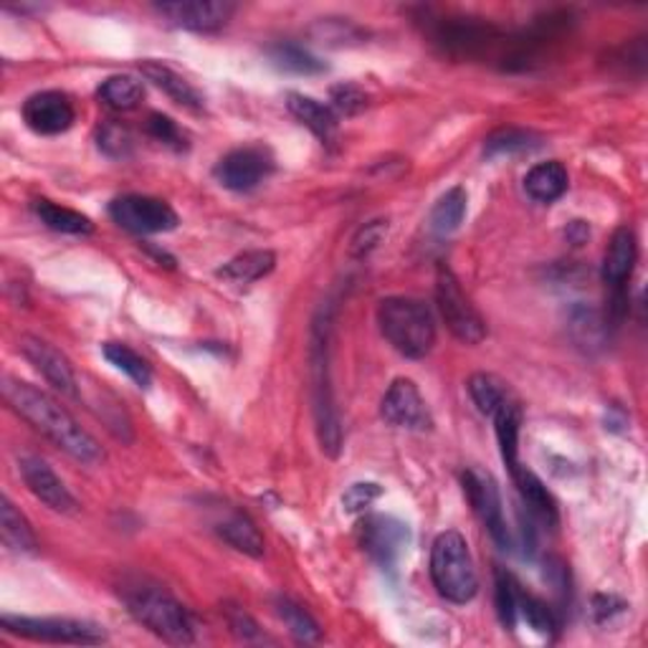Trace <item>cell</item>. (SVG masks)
<instances>
[{
    "label": "cell",
    "instance_id": "f1b7e54d",
    "mask_svg": "<svg viewBox=\"0 0 648 648\" xmlns=\"http://www.w3.org/2000/svg\"><path fill=\"white\" fill-rule=\"evenodd\" d=\"M142 97H145L142 84L129 74L110 76V79L102 82V87H99V99H102L110 110H117V112L135 110V107L142 102Z\"/></svg>",
    "mask_w": 648,
    "mask_h": 648
},
{
    "label": "cell",
    "instance_id": "d6a6232c",
    "mask_svg": "<svg viewBox=\"0 0 648 648\" xmlns=\"http://www.w3.org/2000/svg\"><path fill=\"white\" fill-rule=\"evenodd\" d=\"M276 613H279L284 626L289 628V634L295 638H299V641L314 644V641H320V638H322L320 623L314 621L302 606L295 603V600H289V598L276 600Z\"/></svg>",
    "mask_w": 648,
    "mask_h": 648
},
{
    "label": "cell",
    "instance_id": "4316f807",
    "mask_svg": "<svg viewBox=\"0 0 648 648\" xmlns=\"http://www.w3.org/2000/svg\"><path fill=\"white\" fill-rule=\"evenodd\" d=\"M219 535L234 547V550L249 554V558H261L264 554V537L257 524H253L246 514H230L228 520H223L219 527Z\"/></svg>",
    "mask_w": 648,
    "mask_h": 648
},
{
    "label": "cell",
    "instance_id": "b9f144b4",
    "mask_svg": "<svg viewBox=\"0 0 648 648\" xmlns=\"http://www.w3.org/2000/svg\"><path fill=\"white\" fill-rule=\"evenodd\" d=\"M228 626L234 628V634L241 636V638H257L259 636L257 621H253L251 615L244 611V608H230V611H228Z\"/></svg>",
    "mask_w": 648,
    "mask_h": 648
},
{
    "label": "cell",
    "instance_id": "4fadbf2b",
    "mask_svg": "<svg viewBox=\"0 0 648 648\" xmlns=\"http://www.w3.org/2000/svg\"><path fill=\"white\" fill-rule=\"evenodd\" d=\"M21 114L28 129L46 137L66 133L76 120L72 99L61 95V91H38V95H30L26 102H23Z\"/></svg>",
    "mask_w": 648,
    "mask_h": 648
},
{
    "label": "cell",
    "instance_id": "30bf717a",
    "mask_svg": "<svg viewBox=\"0 0 648 648\" xmlns=\"http://www.w3.org/2000/svg\"><path fill=\"white\" fill-rule=\"evenodd\" d=\"M461 484H464L469 504L474 507L476 516H479L484 527L489 529L494 543H497L501 550H507V547L512 545V539H509L504 509H501V494L494 476L489 472H482V469H466V472L461 474Z\"/></svg>",
    "mask_w": 648,
    "mask_h": 648
},
{
    "label": "cell",
    "instance_id": "f546056e",
    "mask_svg": "<svg viewBox=\"0 0 648 648\" xmlns=\"http://www.w3.org/2000/svg\"><path fill=\"white\" fill-rule=\"evenodd\" d=\"M102 352H104V358L110 360L114 367L122 370V373H125L135 385H140V388H150L152 370L148 365V360L140 358L133 347L122 345V342H104Z\"/></svg>",
    "mask_w": 648,
    "mask_h": 648
},
{
    "label": "cell",
    "instance_id": "2e32d148",
    "mask_svg": "<svg viewBox=\"0 0 648 648\" xmlns=\"http://www.w3.org/2000/svg\"><path fill=\"white\" fill-rule=\"evenodd\" d=\"M155 11L175 28L196 30V34H213V30H221L226 26L236 5L192 0V3H160L155 5Z\"/></svg>",
    "mask_w": 648,
    "mask_h": 648
},
{
    "label": "cell",
    "instance_id": "7c38bea8",
    "mask_svg": "<svg viewBox=\"0 0 648 648\" xmlns=\"http://www.w3.org/2000/svg\"><path fill=\"white\" fill-rule=\"evenodd\" d=\"M274 170V162L261 148H238L223 155L213 175L223 188L236 192H249Z\"/></svg>",
    "mask_w": 648,
    "mask_h": 648
},
{
    "label": "cell",
    "instance_id": "83f0119b",
    "mask_svg": "<svg viewBox=\"0 0 648 648\" xmlns=\"http://www.w3.org/2000/svg\"><path fill=\"white\" fill-rule=\"evenodd\" d=\"M466 203H469V196L466 190L457 185V188L446 190L441 198L436 200L434 211H431V228L436 230V234H453L461 223H464V215H466Z\"/></svg>",
    "mask_w": 648,
    "mask_h": 648
},
{
    "label": "cell",
    "instance_id": "ba28073f",
    "mask_svg": "<svg viewBox=\"0 0 648 648\" xmlns=\"http://www.w3.org/2000/svg\"><path fill=\"white\" fill-rule=\"evenodd\" d=\"M112 221L129 234H167L177 226V213L165 200L150 196H122L110 203Z\"/></svg>",
    "mask_w": 648,
    "mask_h": 648
},
{
    "label": "cell",
    "instance_id": "8d00e7d4",
    "mask_svg": "<svg viewBox=\"0 0 648 648\" xmlns=\"http://www.w3.org/2000/svg\"><path fill=\"white\" fill-rule=\"evenodd\" d=\"M97 145L107 158L125 160V158L133 155V145L135 142H133V135L127 133V127L117 125V122H107V125L99 127Z\"/></svg>",
    "mask_w": 648,
    "mask_h": 648
},
{
    "label": "cell",
    "instance_id": "603a6c76",
    "mask_svg": "<svg viewBox=\"0 0 648 648\" xmlns=\"http://www.w3.org/2000/svg\"><path fill=\"white\" fill-rule=\"evenodd\" d=\"M287 107H289V112L295 114V117L302 122L304 127H310L322 142H329L332 137H335L339 117L332 107L322 104L312 97H304V95H289Z\"/></svg>",
    "mask_w": 648,
    "mask_h": 648
},
{
    "label": "cell",
    "instance_id": "74e56055",
    "mask_svg": "<svg viewBox=\"0 0 648 648\" xmlns=\"http://www.w3.org/2000/svg\"><path fill=\"white\" fill-rule=\"evenodd\" d=\"M332 110H335L337 117H354L367 107V95L354 84H339V87H332Z\"/></svg>",
    "mask_w": 648,
    "mask_h": 648
},
{
    "label": "cell",
    "instance_id": "ee69618b",
    "mask_svg": "<svg viewBox=\"0 0 648 648\" xmlns=\"http://www.w3.org/2000/svg\"><path fill=\"white\" fill-rule=\"evenodd\" d=\"M565 236H568V241L570 244H575V246H581V244H585L588 241V236H590V228L585 226L583 221H573L568 226V230H565Z\"/></svg>",
    "mask_w": 648,
    "mask_h": 648
},
{
    "label": "cell",
    "instance_id": "1f68e13d",
    "mask_svg": "<svg viewBox=\"0 0 648 648\" xmlns=\"http://www.w3.org/2000/svg\"><path fill=\"white\" fill-rule=\"evenodd\" d=\"M539 140L527 129H516V127H507L494 133L491 137H486L484 142V155L486 158H509V155H522V152L535 150Z\"/></svg>",
    "mask_w": 648,
    "mask_h": 648
},
{
    "label": "cell",
    "instance_id": "52a82bcc",
    "mask_svg": "<svg viewBox=\"0 0 648 648\" xmlns=\"http://www.w3.org/2000/svg\"><path fill=\"white\" fill-rule=\"evenodd\" d=\"M436 304L441 312V320L446 327L457 339L466 345H479L486 337V322L482 314L476 312L472 299L464 295L457 276L451 274V269L441 266L436 276Z\"/></svg>",
    "mask_w": 648,
    "mask_h": 648
},
{
    "label": "cell",
    "instance_id": "6da1fadb",
    "mask_svg": "<svg viewBox=\"0 0 648 648\" xmlns=\"http://www.w3.org/2000/svg\"><path fill=\"white\" fill-rule=\"evenodd\" d=\"M3 398L5 403L28 421L38 434H43L53 446L68 457L82 461V464H102L107 453L89 431H84L66 408H61L51 396L34 385L15 381V377H3Z\"/></svg>",
    "mask_w": 648,
    "mask_h": 648
},
{
    "label": "cell",
    "instance_id": "ab89813d",
    "mask_svg": "<svg viewBox=\"0 0 648 648\" xmlns=\"http://www.w3.org/2000/svg\"><path fill=\"white\" fill-rule=\"evenodd\" d=\"M381 494H383L381 484L358 482L342 494V509L347 514H360V512H365V509L373 504L375 499H381Z\"/></svg>",
    "mask_w": 648,
    "mask_h": 648
},
{
    "label": "cell",
    "instance_id": "d6986e66",
    "mask_svg": "<svg viewBox=\"0 0 648 648\" xmlns=\"http://www.w3.org/2000/svg\"><path fill=\"white\" fill-rule=\"evenodd\" d=\"M436 38L453 53L474 57V53L484 51L486 46H491L497 34H494V28L479 26V23H472V21H457V23L449 21V23H441Z\"/></svg>",
    "mask_w": 648,
    "mask_h": 648
},
{
    "label": "cell",
    "instance_id": "277c9868",
    "mask_svg": "<svg viewBox=\"0 0 648 648\" xmlns=\"http://www.w3.org/2000/svg\"><path fill=\"white\" fill-rule=\"evenodd\" d=\"M127 611L140 621L145 628L160 636L162 641L175 646H188L196 641L190 613L170 593L155 588V585H133L125 590Z\"/></svg>",
    "mask_w": 648,
    "mask_h": 648
},
{
    "label": "cell",
    "instance_id": "9c48e42d",
    "mask_svg": "<svg viewBox=\"0 0 648 648\" xmlns=\"http://www.w3.org/2000/svg\"><path fill=\"white\" fill-rule=\"evenodd\" d=\"M358 537H360L362 550H365L377 565L390 570L408 550L411 529H408L406 522L396 520V516L373 514L360 522Z\"/></svg>",
    "mask_w": 648,
    "mask_h": 648
},
{
    "label": "cell",
    "instance_id": "cb8c5ba5",
    "mask_svg": "<svg viewBox=\"0 0 648 648\" xmlns=\"http://www.w3.org/2000/svg\"><path fill=\"white\" fill-rule=\"evenodd\" d=\"M497 423V441L501 451V461L507 469H514L520 464V428H522V408L514 403L512 398H507L499 406V411L491 415Z\"/></svg>",
    "mask_w": 648,
    "mask_h": 648
},
{
    "label": "cell",
    "instance_id": "5bb4252c",
    "mask_svg": "<svg viewBox=\"0 0 648 648\" xmlns=\"http://www.w3.org/2000/svg\"><path fill=\"white\" fill-rule=\"evenodd\" d=\"M18 345H21L23 358H26L30 365H34L38 373L53 385V388L64 392V396L79 398V383H76L72 362H68L57 347L49 345L41 337H30V335H23L18 339Z\"/></svg>",
    "mask_w": 648,
    "mask_h": 648
},
{
    "label": "cell",
    "instance_id": "7402d4cb",
    "mask_svg": "<svg viewBox=\"0 0 648 648\" xmlns=\"http://www.w3.org/2000/svg\"><path fill=\"white\" fill-rule=\"evenodd\" d=\"M142 74L148 76V82L155 84L158 89L165 91V95L173 99L175 104L185 107V110L200 112L203 110V97L198 95V89L183 79L180 74L173 72V68L165 64H155V61H145L140 66Z\"/></svg>",
    "mask_w": 648,
    "mask_h": 648
},
{
    "label": "cell",
    "instance_id": "7a4b0ae2",
    "mask_svg": "<svg viewBox=\"0 0 648 648\" xmlns=\"http://www.w3.org/2000/svg\"><path fill=\"white\" fill-rule=\"evenodd\" d=\"M383 337L408 360H421L434 350L436 320L426 302L413 297H388L377 307Z\"/></svg>",
    "mask_w": 648,
    "mask_h": 648
},
{
    "label": "cell",
    "instance_id": "836d02e7",
    "mask_svg": "<svg viewBox=\"0 0 648 648\" xmlns=\"http://www.w3.org/2000/svg\"><path fill=\"white\" fill-rule=\"evenodd\" d=\"M469 396L484 415H494L509 398L504 383L489 373H474L469 377Z\"/></svg>",
    "mask_w": 648,
    "mask_h": 648
},
{
    "label": "cell",
    "instance_id": "3957f363",
    "mask_svg": "<svg viewBox=\"0 0 648 648\" xmlns=\"http://www.w3.org/2000/svg\"><path fill=\"white\" fill-rule=\"evenodd\" d=\"M431 581L438 596L464 606L479 593V573L469 552L464 535L457 529L441 532L431 547Z\"/></svg>",
    "mask_w": 648,
    "mask_h": 648
},
{
    "label": "cell",
    "instance_id": "44dd1931",
    "mask_svg": "<svg viewBox=\"0 0 648 648\" xmlns=\"http://www.w3.org/2000/svg\"><path fill=\"white\" fill-rule=\"evenodd\" d=\"M568 170L562 167L558 160L539 162V165H535L524 175V190H527V196L537 200V203H554V200H560L568 192Z\"/></svg>",
    "mask_w": 648,
    "mask_h": 648
},
{
    "label": "cell",
    "instance_id": "e575fe53",
    "mask_svg": "<svg viewBox=\"0 0 648 648\" xmlns=\"http://www.w3.org/2000/svg\"><path fill=\"white\" fill-rule=\"evenodd\" d=\"M516 598H520V585L504 570H497V581H494V603H497V615L501 626L514 631L516 619Z\"/></svg>",
    "mask_w": 648,
    "mask_h": 648
},
{
    "label": "cell",
    "instance_id": "ac0fdd59",
    "mask_svg": "<svg viewBox=\"0 0 648 648\" xmlns=\"http://www.w3.org/2000/svg\"><path fill=\"white\" fill-rule=\"evenodd\" d=\"M509 474H512V479L516 484V489H520L524 504L529 507V512L537 516L539 522H545L547 527H554L558 524V501L550 491H547V486L543 484V479L535 472H529L527 466L516 464L514 469H509Z\"/></svg>",
    "mask_w": 648,
    "mask_h": 648
},
{
    "label": "cell",
    "instance_id": "4dcf8cb0",
    "mask_svg": "<svg viewBox=\"0 0 648 648\" xmlns=\"http://www.w3.org/2000/svg\"><path fill=\"white\" fill-rule=\"evenodd\" d=\"M269 57H272L274 66L282 68V72L287 74H299V76H312V74H322L324 68V61H320L314 53H310L302 46H295V43H279L274 46L272 51H269Z\"/></svg>",
    "mask_w": 648,
    "mask_h": 648
},
{
    "label": "cell",
    "instance_id": "484cf974",
    "mask_svg": "<svg viewBox=\"0 0 648 648\" xmlns=\"http://www.w3.org/2000/svg\"><path fill=\"white\" fill-rule=\"evenodd\" d=\"M0 535H3L5 547H11L13 552H36L38 539L30 529L26 516H23L15 504L8 497L0 501Z\"/></svg>",
    "mask_w": 648,
    "mask_h": 648
},
{
    "label": "cell",
    "instance_id": "7bdbcfd3",
    "mask_svg": "<svg viewBox=\"0 0 648 648\" xmlns=\"http://www.w3.org/2000/svg\"><path fill=\"white\" fill-rule=\"evenodd\" d=\"M623 608H626V603H623V600H619V598L598 596L596 598V619L606 621V619H611L613 613H621Z\"/></svg>",
    "mask_w": 648,
    "mask_h": 648
},
{
    "label": "cell",
    "instance_id": "60d3db41",
    "mask_svg": "<svg viewBox=\"0 0 648 648\" xmlns=\"http://www.w3.org/2000/svg\"><path fill=\"white\" fill-rule=\"evenodd\" d=\"M148 133L155 137V140L170 145V148H175V150L185 148V137L180 133V127H177L170 117H165V114H150Z\"/></svg>",
    "mask_w": 648,
    "mask_h": 648
},
{
    "label": "cell",
    "instance_id": "f35d334b",
    "mask_svg": "<svg viewBox=\"0 0 648 648\" xmlns=\"http://www.w3.org/2000/svg\"><path fill=\"white\" fill-rule=\"evenodd\" d=\"M388 234V221H370L362 226L358 234H354L352 244H350V257L354 259H365L373 253L381 241Z\"/></svg>",
    "mask_w": 648,
    "mask_h": 648
},
{
    "label": "cell",
    "instance_id": "8992f818",
    "mask_svg": "<svg viewBox=\"0 0 648 648\" xmlns=\"http://www.w3.org/2000/svg\"><path fill=\"white\" fill-rule=\"evenodd\" d=\"M0 626L8 634L30 638L43 644H72V646H97L107 641L102 626L89 621L74 619H30V615H11L0 619Z\"/></svg>",
    "mask_w": 648,
    "mask_h": 648
},
{
    "label": "cell",
    "instance_id": "e0dca14e",
    "mask_svg": "<svg viewBox=\"0 0 648 648\" xmlns=\"http://www.w3.org/2000/svg\"><path fill=\"white\" fill-rule=\"evenodd\" d=\"M636 259H638V238L634 234V228L621 226L613 234L611 244H608L603 269H600V274H603V282L608 287L613 291H621L626 287L631 274H634Z\"/></svg>",
    "mask_w": 648,
    "mask_h": 648
},
{
    "label": "cell",
    "instance_id": "d590c367",
    "mask_svg": "<svg viewBox=\"0 0 648 648\" xmlns=\"http://www.w3.org/2000/svg\"><path fill=\"white\" fill-rule=\"evenodd\" d=\"M516 613L522 615L524 621H527V626L532 631H537V634H552L554 628H558V619H554L552 608L545 603V600H539L535 596H529V593H524L520 588V598H516Z\"/></svg>",
    "mask_w": 648,
    "mask_h": 648
},
{
    "label": "cell",
    "instance_id": "9a60e30c",
    "mask_svg": "<svg viewBox=\"0 0 648 648\" xmlns=\"http://www.w3.org/2000/svg\"><path fill=\"white\" fill-rule=\"evenodd\" d=\"M21 476L23 482H26L28 491L34 494L38 501H43L46 507L53 509V512L59 514L79 512V501L74 499V494L66 489V484L59 479L57 472H53L43 459H36V457L21 459Z\"/></svg>",
    "mask_w": 648,
    "mask_h": 648
},
{
    "label": "cell",
    "instance_id": "ffe728a7",
    "mask_svg": "<svg viewBox=\"0 0 648 648\" xmlns=\"http://www.w3.org/2000/svg\"><path fill=\"white\" fill-rule=\"evenodd\" d=\"M276 266V253L269 249H259V251H244L226 261L215 276L228 284H238V287H246V284H253L259 279H264L274 272Z\"/></svg>",
    "mask_w": 648,
    "mask_h": 648
},
{
    "label": "cell",
    "instance_id": "5b68a950",
    "mask_svg": "<svg viewBox=\"0 0 648 648\" xmlns=\"http://www.w3.org/2000/svg\"><path fill=\"white\" fill-rule=\"evenodd\" d=\"M312 375H314V419L322 451L337 457L342 446V426L329 385V314L322 312L312 327Z\"/></svg>",
    "mask_w": 648,
    "mask_h": 648
},
{
    "label": "cell",
    "instance_id": "8fae6325",
    "mask_svg": "<svg viewBox=\"0 0 648 648\" xmlns=\"http://www.w3.org/2000/svg\"><path fill=\"white\" fill-rule=\"evenodd\" d=\"M381 415L396 428L428 431L434 426V419H431V411L421 396L419 385L408 381V377H398L390 385L381 403Z\"/></svg>",
    "mask_w": 648,
    "mask_h": 648
},
{
    "label": "cell",
    "instance_id": "d4e9b609",
    "mask_svg": "<svg viewBox=\"0 0 648 648\" xmlns=\"http://www.w3.org/2000/svg\"><path fill=\"white\" fill-rule=\"evenodd\" d=\"M34 213L38 215V221H41L46 228L59 230V234L89 236L91 230H95V223H91L87 215L79 211H72V208L51 203V200L46 198L34 200Z\"/></svg>",
    "mask_w": 648,
    "mask_h": 648
}]
</instances>
